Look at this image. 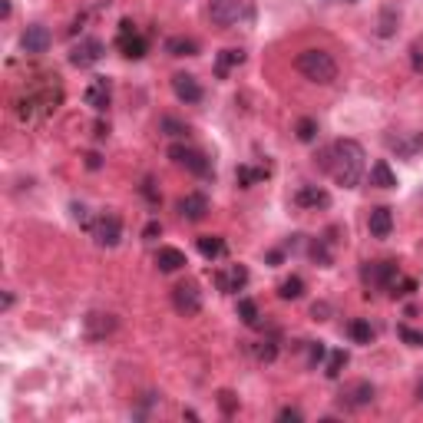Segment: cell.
Instances as JSON below:
<instances>
[{
    "label": "cell",
    "instance_id": "6da1fadb",
    "mask_svg": "<svg viewBox=\"0 0 423 423\" xmlns=\"http://www.w3.org/2000/svg\"><path fill=\"white\" fill-rule=\"evenodd\" d=\"M321 169H328L331 176L338 179V186L344 188H357L361 186V179H364V149H361V142L354 139H338L331 142L328 149L321 155H314Z\"/></svg>",
    "mask_w": 423,
    "mask_h": 423
},
{
    "label": "cell",
    "instance_id": "7a4b0ae2",
    "mask_svg": "<svg viewBox=\"0 0 423 423\" xmlns=\"http://www.w3.org/2000/svg\"><path fill=\"white\" fill-rule=\"evenodd\" d=\"M294 67H298L301 76H307L311 83H321V86H331V83L338 80V63L324 50H305V53H298Z\"/></svg>",
    "mask_w": 423,
    "mask_h": 423
},
{
    "label": "cell",
    "instance_id": "3957f363",
    "mask_svg": "<svg viewBox=\"0 0 423 423\" xmlns=\"http://www.w3.org/2000/svg\"><path fill=\"white\" fill-rule=\"evenodd\" d=\"M169 159L176 165H182V169H188L192 176H199V179L212 176V159L205 153H199V149H192V146H169Z\"/></svg>",
    "mask_w": 423,
    "mask_h": 423
},
{
    "label": "cell",
    "instance_id": "277c9868",
    "mask_svg": "<svg viewBox=\"0 0 423 423\" xmlns=\"http://www.w3.org/2000/svg\"><path fill=\"white\" fill-rule=\"evenodd\" d=\"M209 17L219 27H235L248 17V0H209Z\"/></svg>",
    "mask_w": 423,
    "mask_h": 423
},
{
    "label": "cell",
    "instance_id": "5b68a950",
    "mask_svg": "<svg viewBox=\"0 0 423 423\" xmlns=\"http://www.w3.org/2000/svg\"><path fill=\"white\" fill-rule=\"evenodd\" d=\"M90 232H93L99 248H116L119 238H123V219H119L116 212H103V215H96V222Z\"/></svg>",
    "mask_w": 423,
    "mask_h": 423
},
{
    "label": "cell",
    "instance_id": "8992f818",
    "mask_svg": "<svg viewBox=\"0 0 423 423\" xmlns=\"http://www.w3.org/2000/svg\"><path fill=\"white\" fill-rule=\"evenodd\" d=\"M172 307L182 317H195L202 311V291L195 282H179L172 288Z\"/></svg>",
    "mask_w": 423,
    "mask_h": 423
},
{
    "label": "cell",
    "instance_id": "52a82bcc",
    "mask_svg": "<svg viewBox=\"0 0 423 423\" xmlns=\"http://www.w3.org/2000/svg\"><path fill=\"white\" fill-rule=\"evenodd\" d=\"M361 275H364V284H367V288H377V291H390V284L400 278V268H397V261H374V265H367Z\"/></svg>",
    "mask_w": 423,
    "mask_h": 423
},
{
    "label": "cell",
    "instance_id": "ba28073f",
    "mask_svg": "<svg viewBox=\"0 0 423 423\" xmlns=\"http://www.w3.org/2000/svg\"><path fill=\"white\" fill-rule=\"evenodd\" d=\"M103 53H106L103 40H96V36H86V40H80V43L73 47L70 63H73V67H80V70H86V67H96V63L103 60Z\"/></svg>",
    "mask_w": 423,
    "mask_h": 423
},
{
    "label": "cell",
    "instance_id": "9c48e42d",
    "mask_svg": "<svg viewBox=\"0 0 423 423\" xmlns=\"http://www.w3.org/2000/svg\"><path fill=\"white\" fill-rule=\"evenodd\" d=\"M83 99H86V106H93L96 113L109 109V103H113V86H109V80L106 76H93L90 86H86V93H83Z\"/></svg>",
    "mask_w": 423,
    "mask_h": 423
},
{
    "label": "cell",
    "instance_id": "30bf717a",
    "mask_svg": "<svg viewBox=\"0 0 423 423\" xmlns=\"http://www.w3.org/2000/svg\"><path fill=\"white\" fill-rule=\"evenodd\" d=\"M387 149H394L403 159H413L417 153H423V132H390Z\"/></svg>",
    "mask_w": 423,
    "mask_h": 423
},
{
    "label": "cell",
    "instance_id": "8fae6325",
    "mask_svg": "<svg viewBox=\"0 0 423 423\" xmlns=\"http://www.w3.org/2000/svg\"><path fill=\"white\" fill-rule=\"evenodd\" d=\"M113 331H116V317H113V314L93 311V314L83 317V334H86L90 341H103L106 334H113Z\"/></svg>",
    "mask_w": 423,
    "mask_h": 423
},
{
    "label": "cell",
    "instance_id": "7c38bea8",
    "mask_svg": "<svg viewBox=\"0 0 423 423\" xmlns=\"http://www.w3.org/2000/svg\"><path fill=\"white\" fill-rule=\"evenodd\" d=\"M50 43H53V36H50V30L43 24H30L24 30V36H20V47H24V53H47Z\"/></svg>",
    "mask_w": 423,
    "mask_h": 423
},
{
    "label": "cell",
    "instance_id": "4fadbf2b",
    "mask_svg": "<svg viewBox=\"0 0 423 423\" xmlns=\"http://www.w3.org/2000/svg\"><path fill=\"white\" fill-rule=\"evenodd\" d=\"M215 284H219V291L222 294L242 291V288L248 284V268L245 265H232V268H225V271H215Z\"/></svg>",
    "mask_w": 423,
    "mask_h": 423
},
{
    "label": "cell",
    "instance_id": "5bb4252c",
    "mask_svg": "<svg viewBox=\"0 0 423 423\" xmlns=\"http://www.w3.org/2000/svg\"><path fill=\"white\" fill-rule=\"evenodd\" d=\"M179 215L186 219V222H202L205 215H209V199L202 195V192H188L179 199Z\"/></svg>",
    "mask_w": 423,
    "mask_h": 423
},
{
    "label": "cell",
    "instance_id": "9a60e30c",
    "mask_svg": "<svg viewBox=\"0 0 423 423\" xmlns=\"http://www.w3.org/2000/svg\"><path fill=\"white\" fill-rule=\"evenodd\" d=\"M172 93H176L182 103L192 106L202 99V83L195 80L192 73H176V76H172Z\"/></svg>",
    "mask_w": 423,
    "mask_h": 423
},
{
    "label": "cell",
    "instance_id": "2e32d148",
    "mask_svg": "<svg viewBox=\"0 0 423 423\" xmlns=\"http://www.w3.org/2000/svg\"><path fill=\"white\" fill-rule=\"evenodd\" d=\"M367 228H370V235L374 238H387L390 232H394V212H390L387 205L370 209V215H367Z\"/></svg>",
    "mask_w": 423,
    "mask_h": 423
},
{
    "label": "cell",
    "instance_id": "e0dca14e",
    "mask_svg": "<svg viewBox=\"0 0 423 423\" xmlns=\"http://www.w3.org/2000/svg\"><path fill=\"white\" fill-rule=\"evenodd\" d=\"M294 202L301 205V209H328L331 205V195L324 192L321 186H301L298 188V195H294Z\"/></svg>",
    "mask_w": 423,
    "mask_h": 423
},
{
    "label": "cell",
    "instance_id": "ac0fdd59",
    "mask_svg": "<svg viewBox=\"0 0 423 423\" xmlns=\"http://www.w3.org/2000/svg\"><path fill=\"white\" fill-rule=\"evenodd\" d=\"M370 400H374V387H370L367 380H357V384H351V387L341 394L344 407H367Z\"/></svg>",
    "mask_w": 423,
    "mask_h": 423
},
{
    "label": "cell",
    "instance_id": "d6986e66",
    "mask_svg": "<svg viewBox=\"0 0 423 423\" xmlns=\"http://www.w3.org/2000/svg\"><path fill=\"white\" fill-rule=\"evenodd\" d=\"M155 268L162 271V275H172V271L186 268V255H182L179 248H169V245H162V248H159V251H155Z\"/></svg>",
    "mask_w": 423,
    "mask_h": 423
},
{
    "label": "cell",
    "instance_id": "ffe728a7",
    "mask_svg": "<svg viewBox=\"0 0 423 423\" xmlns=\"http://www.w3.org/2000/svg\"><path fill=\"white\" fill-rule=\"evenodd\" d=\"M242 63H245V53H242V50H222L219 60H215V76L225 80V76L235 70V67H242Z\"/></svg>",
    "mask_w": 423,
    "mask_h": 423
},
{
    "label": "cell",
    "instance_id": "44dd1931",
    "mask_svg": "<svg viewBox=\"0 0 423 423\" xmlns=\"http://www.w3.org/2000/svg\"><path fill=\"white\" fill-rule=\"evenodd\" d=\"M370 186H377V188H394L397 186V176H394V169H390L387 159H377V162L370 165Z\"/></svg>",
    "mask_w": 423,
    "mask_h": 423
},
{
    "label": "cell",
    "instance_id": "7402d4cb",
    "mask_svg": "<svg viewBox=\"0 0 423 423\" xmlns=\"http://www.w3.org/2000/svg\"><path fill=\"white\" fill-rule=\"evenodd\" d=\"M165 53L169 57H195L199 53V43L192 36H169L165 40Z\"/></svg>",
    "mask_w": 423,
    "mask_h": 423
},
{
    "label": "cell",
    "instance_id": "603a6c76",
    "mask_svg": "<svg viewBox=\"0 0 423 423\" xmlns=\"http://www.w3.org/2000/svg\"><path fill=\"white\" fill-rule=\"evenodd\" d=\"M146 36L139 34H130V36H119V50H123V57L126 60H142L146 57Z\"/></svg>",
    "mask_w": 423,
    "mask_h": 423
},
{
    "label": "cell",
    "instance_id": "cb8c5ba5",
    "mask_svg": "<svg viewBox=\"0 0 423 423\" xmlns=\"http://www.w3.org/2000/svg\"><path fill=\"white\" fill-rule=\"evenodd\" d=\"M195 245H199V251L205 255V258H212V261L225 255V238H219V235H199Z\"/></svg>",
    "mask_w": 423,
    "mask_h": 423
},
{
    "label": "cell",
    "instance_id": "d4e9b609",
    "mask_svg": "<svg viewBox=\"0 0 423 423\" xmlns=\"http://www.w3.org/2000/svg\"><path fill=\"white\" fill-rule=\"evenodd\" d=\"M305 294V282L298 278V275H291V278H284L282 284H278V298L282 301H298Z\"/></svg>",
    "mask_w": 423,
    "mask_h": 423
},
{
    "label": "cell",
    "instance_id": "484cf974",
    "mask_svg": "<svg viewBox=\"0 0 423 423\" xmlns=\"http://www.w3.org/2000/svg\"><path fill=\"white\" fill-rule=\"evenodd\" d=\"M347 334H351L357 344H370V341H374V328L367 324L364 317H354L351 324H347Z\"/></svg>",
    "mask_w": 423,
    "mask_h": 423
},
{
    "label": "cell",
    "instance_id": "4316f807",
    "mask_svg": "<svg viewBox=\"0 0 423 423\" xmlns=\"http://www.w3.org/2000/svg\"><path fill=\"white\" fill-rule=\"evenodd\" d=\"M397 20H400V11L394 7V4H387V7L380 11V24H377V34H380V36H390V34H394V27H397Z\"/></svg>",
    "mask_w": 423,
    "mask_h": 423
},
{
    "label": "cell",
    "instance_id": "83f0119b",
    "mask_svg": "<svg viewBox=\"0 0 423 423\" xmlns=\"http://www.w3.org/2000/svg\"><path fill=\"white\" fill-rule=\"evenodd\" d=\"M238 317H242V324H248V328H258V321H261L258 305H255L251 298H242V301H238Z\"/></svg>",
    "mask_w": 423,
    "mask_h": 423
},
{
    "label": "cell",
    "instance_id": "f1b7e54d",
    "mask_svg": "<svg viewBox=\"0 0 423 423\" xmlns=\"http://www.w3.org/2000/svg\"><path fill=\"white\" fill-rule=\"evenodd\" d=\"M265 176H268V165H265V169H248V165H238V169H235V179H238V186H242V188L255 186V182L265 179Z\"/></svg>",
    "mask_w": 423,
    "mask_h": 423
},
{
    "label": "cell",
    "instance_id": "f546056e",
    "mask_svg": "<svg viewBox=\"0 0 423 423\" xmlns=\"http://www.w3.org/2000/svg\"><path fill=\"white\" fill-rule=\"evenodd\" d=\"M307 255H311V261H317L321 268H331V248H328L324 238H314L311 248H307Z\"/></svg>",
    "mask_w": 423,
    "mask_h": 423
},
{
    "label": "cell",
    "instance_id": "4dcf8cb0",
    "mask_svg": "<svg viewBox=\"0 0 423 423\" xmlns=\"http://www.w3.org/2000/svg\"><path fill=\"white\" fill-rule=\"evenodd\" d=\"M344 367H347V351H331V354H328V367H324V374H328L331 380H338Z\"/></svg>",
    "mask_w": 423,
    "mask_h": 423
},
{
    "label": "cell",
    "instance_id": "1f68e13d",
    "mask_svg": "<svg viewBox=\"0 0 423 423\" xmlns=\"http://www.w3.org/2000/svg\"><path fill=\"white\" fill-rule=\"evenodd\" d=\"M294 136L301 142H314L317 139V123L311 116H305V119H298V126H294Z\"/></svg>",
    "mask_w": 423,
    "mask_h": 423
},
{
    "label": "cell",
    "instance_id": "d6a6232c",
    "mask_svg": "<svg viewBox=\"0 0 423 423\" xmlns=\"http://www.w3.org/2000/svg\"><path fill=\"white\" fill-rule=\"evenodd\" d=\"M255 357L265 361V364H271V361L278 357V344H275V341H261L258 347H255Z\"/></svg>",
    "mask_w": 423,
    "mask_h": 423
},
{
    "label": "cell",
    "instance_id": "836d02e7",
    "mask_svg": "<svg viewBox=\"0 0 423 423\" xmlns=\"http://www.w3.org/2000/svg\"><path fill=\"white\" fill-rule=\"evenodd\" d=\"M397 334H400V338H403L407 344H410V347H423V334H420V331H413V328H407V324H400Z\"/></svg>",
    "mask_w": 423,
    "mask_h": 423
},
{
    "label": "cell",
    "instance_id": "e575fe53",
    "mask_svg": "<svg viewBox=\"0 0 423 423\" xmlns=\"http://www.w3.org/2000/svg\"><path fill=\"white\" fill-rule=\"evenodd\" d=\"M162 130H165V136H186L188 126H186V123H179V119H172V116H165L162 119Z\"/></svg>",
    "mask_w": 423,
    "mask_h": 423
},
{
    "label": "cell",
    "instance_id": "d590c367",
    "mask_svg": "<svg viewBox=\"0 0 423 423\" xmlns=\"http://www.w3.org/2000/svg\"><path fill=\"white\" fill-rule=\"evenodd\" d=\"M324 357H328V351H324V344H321V341L307 344V361H311V364H321Z\"/></svg>",
    "mask_w": 423,
    "mask_h": 423
},
{
    "label": "cell",
    "instance_id": "8d00e7d4",
    "mask_svg": "<svg viewBox=\"0 0 423 423\" xmlns=\"http://www.w3.org/2000/svg\"><path fill=\"white\" fill-rule=\"evenodd\" d=\"M159 235H162V225L159 222H149L146 228H142V238H146V242H155Z\"/></svg>",
    "mask_w": 423,
    "mask_h": 423
},
{
    "label": "cell",
    "instance_id": "74e56055",
    "mask_svg": "<svg viewBox=\"0 0 423 423\" xmlns=\"http://www.w3.org/2000/svg\"><path fill=\"white\" fill-rule=\"evenodd\" d=\"M278 420H294V423H298V420H301V410H294V407H284V410L278 413Z\"/></svg>",
    "mask_w": 423,
    "mask_h": 423
},
{
    "label": "cell",
    "instance_id": "f35d334b",
    "mask_svg": "<svg viewBox=\"0 0 423 423\" xmlns=\"http://www.w3.org/2000/svg\"><path fill=\"white\" fill-rule=\"evenodd\" d=\"M219 397H222V410H225V413H232V410H235V400H232V394H228V390H222Z\"/></svg>",
    "mask_w": 423,
    "mask_h": 423
},
{
    "label": "cell",
    "instance_id": "ab89813d",
    "mask_svg": "<svg viewBox=\"0 0 423 423\" xmlns=\"http://www.w3.org/2000/svg\"><path fill=\"white\" fill-rule=\"evenodd\" d=\"M142 195H146V199L153 202V205H159V195H155V188H153V182H146V186H142Z\"/></svg>",
    "mask_w": 423,
    "mask_h": 423
},
{
    "label": "cell",
    "instance_id": "60d3db41",
    "mask_svg": "<svg viewBox=\"0 0 423 423\" xmlns=\"http://www.w3.org/2000/svg\"><path fill=\"white\" fill-rule=\"evenodd\" d=\"M413 67H417V70H423V50H420V43H413Z\"/></svg>",
    "mask_w": 423,
    "mask_h": 423
},
{
    "label": "cell",
    "instance_id": "b9f144b4",
    "mask_svg": "<svg viewBox=\"0 0 423 423\" xmlns=\"http://www.w3.org/2000/svg\"><path fill=\"white\" fill-rule=\"evenodd\" d=\"M99 165H103V155H99V153L86 155V169H99Z\"/></svg>",
    "mask_w": 423,
    "mask_h": 423
},
{
    "label": "cell",
    "instance_id": "7bdbcfd3",
    "mask_svg": "<svg viewBox=\"0 0 423 423\" xmlns=\"http://www.w3.org/2000/svg\"><path fill=\"white\" fill-rule=\"evenodd\" d=\"M328 311H331L328 305H314V307H311V314H314L317 321H328V317H324V314H328Z\"/></svg>",
    "mask_w": 423,
    "mask_h": 423
},
{
    "label": "cell",
    "instance_id": "ee69618b",
    "mask_svg": "<svg viewBox=\"0 0 423 423\" xmlns=\"http://www.w3.org/2000/svg\"><path fill=\"white\" fill-rule=\"evenodd\" d=\"M0 13H4V17H11V0H0Z\"/></svg>",
    "mask_w": 423,
    "mask_h": 423
},
{
    "label": "cell",
    "instance_id": "f6af8a7d",
    "mask_svg": "<svg viewBox=\"0 0 423 423\" xmlns=\"http://www.w3.org/2000/svg\"><path fill=\"white\" fill-rule=\"evenodd\" d=\"M417 397L423 400V380H420V384H417Z\"/></svg>",
    "mask_w": 423,
    "mask_h": 423
}]
</instances>
